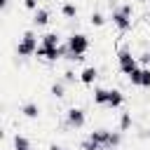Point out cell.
<instances>
[{
    "instance_id": "obj_17",
    "label": "cell",
    "mask_w": 150,
    "mask_h": 150,
    "mask_svg": "<svg viewBox=\"0 0 150 150\" xmlns=\"http://www.w3.org/2000/svg\"><path fill=\"white\" fill-rule=\"evenodd\" d=\"M66 87H68V84H66L63 80H59V82H54V84H52L49 94H52L54 98H63V96H66Z\"/></svg>"
},
{
    "instance_id": "obj_2",
    "label": "cell",
    "mask_w": 150,
    "mask_h": 150,
    "mask_svg": "<svg viewBox=\"0 0 150 150\" xmlns=\"http://www.w3.org/2000/svg\"><path fill=\"white\" fill-rule=\"evenodd\" d=\"M131 16H134V7L129 2L120 5V7H112V14H110V21L112 26L120 30V33H127L131 30Z\"/></svg>"
},
{
    "instance_id": "obj_4",
    "label": "cell",
    "mask_w": 150,
    "mask_h": 150,
    "mask_svg": "<svg viewBox=\"0 0 150 150\" xmlns=\"http://www.w3.org/2000/svg\"><path fill=\"white\" fill-rule=\"evenodd\" d=\"M84 127H87V112H84V108H80V105L68 108V110H66V129L80 131V129H84Z\"/></svg>"
},
{
    "instance_id": "obj_14",
    "label": "cell",
    "mask_w": 150,
    "mask_h": 150,
    "mask_svg": "<svg viewBox=\"0 0 150 150\" xmlns=\"http://www.w3.org/2000/svg\"><path fill=\"white\" fill-rule=\"evenodd\" d=\"M91 101H94L96 105H105V103H108V89H105V87H96L94 94H91Z\"/></svg>"
},
{
    "instance_id": "obj_21",
    "label": "cell",
    "mask_w": 150,
    "mask_h": 150,
    "mask_svg": "<svg viewBox=\"0 0 150 150\" xmlns=\"http://www.w3.org/2000/svg\"><path fill=\"white\" fill-rule=\"evenodd\" d=\"M75 80H80V75H75V70H73V68L63 70V82H66V84H75Z\"/></svg>"
},
{
    "instance_id": "obj_19",
    "label": "cell",
    "mask_w": 150,
    "mask_h": 150,
    "mask_svg": "<svg viewBox=\"0 0 150 150\" xmlns=\"http://www.w3.org/2000/svg\"><path fill=\"white\" fill-rule=\"evenodd\" d=\"M143 68V75H141V87L143 89H150V66H141Z\"/></svg>"
},
{
    "instance_id": "obj_10",
    "label": "cell",
    "mask_w": 150,
    "mask_h": 150,
    "mask_svg": "<svg viewBox=\"0 0 150 150\" xmlns=\"http://www.w3.org/2000/svg\"><path fill=\"white\" fill-rule=\"evenodd\" d=\"M77 14H80V9H77V5L75 2H70V0H66V2H61V16L63 19H77Z\"/></svg>"
},
{
    "instance_id": "obj_7",
    "label": "cell",
    "mask_w": 150,
    "mask_h": 150,
    "mask_svg": "<svg viewBox=\"0 0 150 150\" xmlns=\"http://www.w3.org/2000/svg\"><path fill=\"white\" fill-rule=\"evenodd\" d=\"M122 105H124V94H122V89H108V103H105V108L117 110V108H122Z\"/></svg>"
},
{
    "instance_id": "obj_3",
    "label": "cell",
    "mask_w": 150,
    "mask_h": 150,
    "mask_svg": "<svg viewBox=\"0 0 150 150\" xmlns=\"http://www.w3.org/2000/svg\"><path fill=\"white\" fill-rule=\"evenodd\" d=\"M38 47H40V35H38L35 30H26V33L19 38V42H16V56H21V59L35 56Z\"/></svg>"
},
{
    "instance_id": "obj_25",
    "label": "cell",
    "mask_w": 150,
    "mask_h": 150,
    "mask_svg": "<svg viewBox=\"0 0 150 150\" xmlns=\"http://www.w3.org/2000/svg\"><path fill=\"white\" fill-rule=\"evenodd\" d=\"M49 150H61V145H56V143H52V145H49Z\"/></svg>"
},
{
    "instance_id": "obj_8",
    "label": "cell",
    "mask_w": 150,
    "mask_h": 150,
    "mask_svg": "<svg viewBox=\"0 0 150 150\" xmlns=\"http://www.w3.org/2000/svg\"><path fill=\"white\" fill-rule=\"evenodd\" d=\"M96 80H98V68H96V66H87V68H82V73H80V82H82V84L91 87Z\"/></svg>"
},
{
    "instance_id": "obj_15",
    "label": "cell",
    "mask_w": 150,
    "mask_h": 150,
    "mask_svg": "<svg viewBox=\"0 0 150 150\" xmlns=\"http://www.w3.org/2000/svg\"><path fill=\"white\" fill-rule=\"evenodd\" d=\"M117 127H120V131H129V129L134 127V117H131V112H120Z\"/></svg>"
},
{
    "instance_id": "obj_28",
    "label": "cell",
    "mask_w": 150,
    "mask_h": 150,
    "mask_svg": "<svg viewBox=\"0 0 150 150\" xmlns=\"http://www.w3.org/2000/svg\"><path fill=\"white\" fill-rule=\"evenodd\" d=\"M148 5H150V0H148Z\"/></svg>"
},
{
    "instance_id": "obj_9",
    "label": "cell",
    "mask_w": 150,
    "mask_h": 150,
    "mask_svg": "<svg viewBox=\"0 0 150 150\" xmlns=\"http://www.w3.org/2000/svg\"><path fill=\"white\" fill-rule=\"evenodd\" d=\"M47 23H49V9H45V7L35 9L33 12V26L35 28H45Z\"/></svg>"
},
{
    "instance_id": "obj_23",
    "label": "cell",
    "mask_w": 150,
    "mask_h": 150,
    "mask_svg": "<svg viewBox=\"0 0 150 150\" xmlns=\"http://www.w3.org/2000/svg\"><path fill=\"white\" fill-rule=\"evenodd\" d=\"M138 63H141V66H150V52H143V54L138 56Z\"/></svg>"
},
{
    "instance_id": "obj_1",
    "label": "cell",
    "mask_w": 150,
    "mask_h": 150,
    "mask_svg": "<svg viewBox=\"0 0 150 150\" xmlns=\"http://www.w3.org/2000/svg\"><path fill=\"white\" fill-rule=\"evenodd\" d=\"M66 47H68V54H66L68 61H82L84 54L89 52L91 42H89V38L84 33H70L66 38Z\"/></svg>"
},
{
    "instance_id": "obj_16",
    "label": "cell",
    "mask_w": 150,
    "mask_h": 150,
    "mask_svg": "<svg viewBox=\"0 0 150 150\" xmlns=\"http://www.w3.org/2000/svg\"><path fill=\"white\" fill-rule=\"evenodd\" d=\"M105 21H108V19H105L103 12H91V14H89V23H91L94 28H103Z\"/></svg>"
},
{
    "instance_id": "obj_11",
    "label": "cell",
    "mask_w": 150,
    "mask_h": 150,
    "mask_svg": "<svg viewBox=\"0 0 150 150\" xmlns=\"http://www.w3.org/2000/svg\"><path fill=\"white\" fill-rule=\"evenodd\" d=\"M21 115H23L26 120H38V117H40V105L33 103V101H28V103L21 105Z\"/></svg>"
},
{
    "instance_id": "obj_22",
    "label": "cell",
    "mask_w": 150,
    "mask_h": 150,
    "mask_svg": "<svg viewBox=\"0 0 150 150\" xmlns=\"http://www.w3.org/2000/svg\"><path fill=\"white\" fill-rule=\"evenodd\" d=\"M23 7L28 12H35V9H40V0H23Z\"/></svg>"
},
{
    "instance_id": "obj_13",
    "label": "cell",
    "mask_w": 150,
    "mask_h": 150,
    "mask_svg": "<svg viewBox=\"0 0 150 150\" xmlns=\"http://www.w3.org/2000/svg\"><path fill=\"white\" fill-rule=\"evenodd\" d=\"M12 148H14V150H33V143H30L23 134H14V138H12Z\"/></svg>"
},
{
    "instance_id": "obj_6",
    "label": "cell",
    "mask_w": 150,
    "mask_h": 150,
    "mask_svg": "<svg viewBox=\"0 0 150 150\" xmlns=\"http://www.w3.org/2000/svg\"><path fill=\"white\" fill-rule=\"evenodd\" d=\"M89 138H91L94 143H98L103 150H110V138H112V131H110V129H94V131H89Z\"/></svg>"
},
{
    "instance_id": "obj_24",
    "label": "cell",
    "mask_w": 150,
    "mask_h": 150,
    "mask_svg": "<svg viewBox=\"0 0 150 150\" xmlns=\"http://www.w3.org/2000/svg\"><path fill=\"white\" fill-rule=\"evenodd\" d=\"M0 9L7 12V9H9V0H0Z\"/></svg>"
},
{
    "instance_id": "obj_26",
    "label": "cell",
    "mask_w": 150,
    "mask_h": 150,
    "mask_svg": "<svg viewBox=\"0 0 150 150\" xmlns=\"http://www.w3.org/2000/svg\"><path fill=\"white\" fill-rule=\"evenodd\" d=\"M141 2H148V0H141Z\"/></svg>"
},
{
    "instance_id": "obj_20",
    "label": "cell",
    "mask_w": 150,
    "mask_h": 150,
    "mask_svg": "<svg viewBox=\"0 0 150 150\" xmlns=\"http://www.w3.org/2000/svg\"><path fill=\"white\" fill-rule=\"evenodd\" d=\"M80 150H103V148H101L98 143H94V141H91V138L87 136V138H84V141L80 143Z\"/></svg>"
},
{
    "instance_id": "obj_5",
    "label": "cell",
    "mask_w": 150,
    "mask_h": 150,
    "mask_svg": "<svg viewBox=\"0 0 150 150\" xmlns=\"http://www.w3.org/2000/svg\"><path fill=\"white\" fill-rule=\"evenodd\" d=\"M141 63H138V56H134L131 54V49H127V47H122V49H117V68H120V73H124V75H129L134 68H138Z\"/></svg>"
},
{
    "instance_id": "obj_12",
    "label": "cell",
    "mask_w": 150,
    "mask_h": 150,
    "mask_svg": "<svg viewBox=\"0 0 150 150\" xmlns=\"http://www.w3.org/2000/svg\"><path fill=\"white\" fill-rule=\"evenodd\" d=\"M40 45H42V47H59V45H61V35L54 33V30H49V33L40 35Z\"/></svg>"
},
{
    "instance_id": "obj_18",
    "label": "cell",
    "mask_w": 150,
    "mask_h": 150,
    "mask_svg": "<svg viewBox=\"0 0 150 150\" xmlns=\"http://www.w3.org/2000/svg\"><path fill=\"white\" fill-rule=\"evenodd\" d=\"M141 75H143V68H141V66L134 68V70L127 75V77H129V84H131V87H141Z\"/></svg>"
},
{
    "instance_id": "obj_27",
    "label": "cell",
    "mask_w": 150,
    "mask_h": 150,
    "mask_svg": "<svg viewBox=\"0 0 150 150\" xmlns=\"http://www.w3.org/2000/svg\"><path fill=\"white\" fill-rule=\"evenodd\" d=\"M61 150H68V148H61Z\"/></svg>"
}]
</instances>
